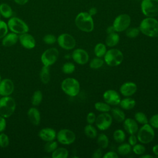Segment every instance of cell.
I'll return each instance as SVG.
<instances>
[{
  "instance_id": "obj_56",
  "label": "cell",
  "mask_w": 158,
  "mask_h": 158,
  "mask_svg": "<svg viewBox=\"0 0 158 158\" xmlns=\"http://www.w3.org/2000/svg\"><path fill=\"white\" fill-rule=\"evenodd\" d=\"M1 81V75H0V81Z\"/></svg>"
},
{
  "instance_id": "obj_18",
  "label": "cell",
  "mask_w": 158,
  "mask_h": 158,
  "mask_svg": "<svg viewBox=\"0 0 158 158\" xmlns=\"http://www.w3.org/2000/svg\"><path fill=\"white\" fill-rule=\"evenodd\" d=\"M19 40L23 47L27 49H32L35 46V40L34 37L27 33L20 34Z\"/></svg>"
},
{
  "instance_id": "obj_30",
  "label": "cell",
  "mask_w": 158,
  "mask_h": 158,
  "mask_svg": "<svg viewBox=\"0 0 158 158\" xmlns=\"http://www.w3.org/2000/svg\"><path fill=\"white\" fill-rule=\"evenodd\" d=\"M68 156L69 152L67 149L64 148H57L52 152V158H67Z\"/></svg>"
},
{
  "instance_id": "obj_4",
  "label": "cell",
  "mask_w": 158,
  "mask_h": 158,
  "mask_svg": "<svg viewBox=\"0 0 158 158\" xmlns=\"http://www.w3.org/2000/svg\"><path fill=\"white\" fill-rule=\"evenodd\" d=\"M15 107V101L12 98L7 96L0 98V115L3 117L7 118L11 116Z\"/></svg>"
},
{
  "instance_id": "obj_6",
  "label": "cell",
  "mask_w": 158,
  "mask_h": 158,
  "mask_svg": "<svg viewBox=\"0 0 158 158\" xmlns=\"http://www.w3.org/2000/svg\"><path fill=\"white\" fill-rule=\"evenodd\" d=\"M137 132L138 140L143 144H148L151 142L155 136L154 130L149 123L143 125Z\"/></svg>"
},
{
  "instance_id": "obj_17",
  "label": "cell",
  "mask_w": 158,
  "mask_h": 158,
  "mask_svg": "<svg viewBox=\"0 0 158 158\" xmlns=\"http://www.w3.org/2000/svg\"><path fill=\"white\" fill-rule=\"evenodd\" d=\"M137 90V86L135 83L127 81L122 85L120 88V93L126 97H130L133 95Z\"/></svg>"
},
{
  "instance_id": "obj_27",
  "label": "cell",
  "mask_w": 158,
  "mask_h": 158,
  "mask_svg": "<svg viewBox=\"0 0 158 158\" xmlns=\"http://www.w3.org/2000/svg\"><path fill=\"white\" fill-rule=\"evenodd\" d=\"M40 77L41 81L44 83V84H47L49 80H50V70H49V66H46L43 65L42 67L40 73Z\"/></svg>"
},
{
  "instance_id": "obj_8",
  "label": "cell",
  "mask_w": 158,
  "mask_h": 158,
  "mask_svg": "<svg viewBox=\"0 0 158 158\" xmlns=\"http://www.w3.org/2000/svg\"><path fill=\"white\" fill-rule=\"evenodd\" d=\"M141 9L145 16L154 17L158 15V0H143Z\"/></svg>"
},
{
  "instance_id": "obj_33",
  "label": "cell",
  "mask_w": 158,
  "mask_h": 158,
  "mask_svg": "<svg viewBox=\"0 0 158 158\" xmlns=\"http://www.w3.org/2000/svg\"><path fill=\"white\" fill-rule=\"evenodd\" d=\"M129 143H123L119 145L117 148V152L121 156H125L128 154L131 151V148Z\"/></svg>"
},
{
  "instance_id": "obj_48",
  "label": "cell",
  "mask_w": 158,
  "mask_h": 158,
  "mask_svg": "<svg viewBox=\"0 0 158 158\" xmlns=\"http://www.w3.org/2000/svg\"><path fill=\"white\" fill-rule=\"evenodd\" d=\"M137 136H136L135 135V134L133 135H130V136L128 138V143L131 145V146H134L137 143Z\"/></svg>"
},
{
  "instance_id": "obj_44",
  "label": "cell",
  "mask_w": 158,
  "mask_h": 158,
  "mask_svg": "<svg viewBox=\"0 0 158 158\" xmlns=\"http://www.w3.org/2000/svg\"><path fill=\"white\" fill-rule=\"evenodd\" d=\"M43 41L48 44H52L56 42L57 38L54 35L52 34H48L44 36Z\"/></svg>"
},
{
  "instance_id": "obj_20",
  "label": "cell",
  "mask_w": 158,
  "mask_h": 158,
  "mask_svg": "<svg viewBox=\"0 0 158 158\" xmlns=\"http://www.w3.org/2000/svg\"><path fill=\"white\" fill-rule=\"evenodd\" d=\"M38 135L42 140L47 142L54 140L57 134L54 129L51 128H44L40 131Z\"/></svg>"
},
{
  "instance_id": "obj_36",
  "label": "cell",
  "mask_w": 158,
  "mask_h": 158,
  "mask_svg": "<svg viewBox=\"0 0 158 158\" xmlns=\"http://www.w3.org/2000/svg\"><path fill=\"white\" fill-rule=\"evenodd\" d=\"M135 120L141 125L148 123L149 121L146 114L142 112H137L135 114Z\"/></svg>"
},
{
  "instance_id": "obj_11",
  "label": "cell",
  "mask_w": 158,
  "mask_h": 158,
  "mask_svg": "<svg viewBox=\"0 0 158 158\" xmlns=\"http://www.w3.org/2000/svg\"><path fill=\"white\" fill-rule=\"evenodd\" d=\"M57 141L64 145H69L72 144L75 139L76 136L73 131L69 129H62L59 131L56 135Z\"/></svg>"
},
{
  "instance_id": "obj_5",
  "label": "cell",
  "mask_w": 158,
  "mask_h": 158,
  "mask_svg": "<svg viewBox=\"0 0 158 158\" xmlns=\"http://www.w3.org/2000/svg\"><path fill=\"white\" fill-rule=\"evenodd\" d=\"M104 62L109 66L115 67L119 65L123 61V55L121 51L112 48L107 50L104 56Z\"/></svg>"
},
{
  "instance_id": "obj_31",
  "label": "cell",
  "mask_w": 158,
  "mask_h": 158,
  "mask_svg": "<svg viewBox=\"0 0 158 158\" xmlns=\"http://www.w3.org/2000/svg\"><path fill=\"white\" fill-rule=\"evenodd\" d=\"M97 143L101 149H106L109 145V138L106 135L101 133L98 137Z\"/></svg>"
},
{
  "instance_id": "obj_10",
  "label": "cell",
  "mask_w": 158,
  "mask_h": 158,
  "mask_svg": "<svg viewBox=\"0 0 158 158\" xmlns=\"http://www.w3.org/2000/svg\"><path fill=\"white\" fill-rule=\"evenodd\" d=\"M59 54V51L56 48H49L42 54L41 57V62L44 65L49 67L57 61Z\"/></svg>"
},
{
  "instance_id": "obj_25",
  "label": "cell",
  "mask_w": 158,
  "mask_h": 158,
  "mask_svg": "<svg viewBox=\"0 0 158 158\" xmlns=\"http://www.w3.org/2000/svg\"><path fill=\"white\" fill-rule=\"evenodd\" d=\"M0 13L3 17L9 19L12 17L13 10L9 4L6 3H1L0 4Z\"/></svg>"
},
{
  "instance_id": "obj_14",
  "label": "cell",
  "mask_w": 158,
  "mask_h": 158,
  "mask_svg": "<svg viewBox=\"0 0 158 158\" xmlns=\"http://www.w3.org/2000/svg\"><path fill=\"white\" fill-rule=\"evenodd\" d=\"M103 99L106 103L112 106L119 104L121 101L120 94L114 89L106 91L103 94Z\"/></svg>"
},
{
  "instance_id": "obj_47",
  "label": "cell",
  "mask_w": 158,
  "mask_h": 158,
  "mask_svg": "<svg viewBox=\"0 0 158 158\" xmlns=\"http://www.w3.org/2000/svg\"><path fill=\"white\" fill-rule=\"evenodd\" d=\"M103 158H118V155L114 151H108L107 152L105 153L104 156H102Z\"/></svg>"
},
{
  "instance_id": "obj_45",
  "label": "cell",
  "mask_w": 158,
  "mask_h": 158,
  "mask_svg": "<svg viewBox=\"0 0 158 158\" xmlns=\"http://www.w3.org/2000/svg\"><path fill=\"white\" fill-rule=\"evenodd\" d=\"M150 125L154 128H158V114L153 115L149 120Z\"/></svg>"
},
{
  "instance_id": "obj_39",
  "label": "cell",
  "mask_w": 158,
  "mask_h": 158,
  "mask_svg": "<svg viewBox=\"0 0 158 158\" xmlns=\"http://www.w3.org/2000/svg\"><path fill=\"white\" fill-rule=\"evenodd\" d=\"M75 69V66L72 62H65L62 67V72L65 73V74H70L74 72Z\"/></svg>"
},
{
  "instance_id": "obj_19",
  "label": "cell",
  "mask_w": 158,
  "mask_h": 158,
  "mask_svg": "<svg viewBox=\"0 0 158 158\" xmlns=\"http://www.w3.org/2000/svg\"><path fill=\"white\" fill-rule=\"evenodd\" d=\"M123 126L125 130L129 135L135 134L138 130V125L137 122L133 118H125L123 121Z\"/></svg>"
},
{
  "instance_id": "obj_12",
  "label": "cell",
  "mask_w": 158,
  "mask_h": 158,
  "mask_svg": "<svg viewBox=\"0 0 158 158\" xmlns=\"http://www.w3.org/2000/svg\"><path fill=\"white\" fill-rule=\"evenodd\" d=\"M112 123V117L108 112H102L98 115L95 121L97 128L101 131L107 130L111 126Z\"/></svg>"
},
{
  "instance_id": "obj_57",
  "label": "cell",
  "mask_w": 158,
  "mask_h": 158,
  "mask_svg": "<svg viewBox=\"0 0 158 158\" xmlns=\"http://www.w3.org/2000/svg\"><path fill=\"white\" fill-rule=\"evenodd\" d=\"M1 13H0V17H1Z\"/></svg>"
},
{
  "instance_id": "obj_49",
  "label": "cell",
  "mask_w": 158,
  "mask_h": 158,
  "mask_svg": "<svg viewBox=\"0 0 158 158\" xmlns=\"http://www.w3.org/2000/svg\"><path fill=\"white\" fill-rule=\"evenodd\" d=\"M6 127V121L5 118L0 115V132L3 131Z\"/></svg>"
},
{
  "instance_id": "obj_34",
  "label": "cell",
  "mask_w": 158,
  "mask_h": 158,
  "mask_svg": "<svg viewBox=\"0 0 158 158\" xmlns=\"http://www.w3.org/2000/svg\"><path fill=\"white\" fill-rule=\"evenodd\" d=\"M125 137H126V135L125 132L121 129L116 130L114 132V134H113L114 139L117 143H123L125 139Z\"/></svg>"
},
{
  "instance_id": "obj_32",
  "label": "cell",
  "mask_w": 158,
  "mask_h": 158,
  "mask_svg": "<svg viewBox=\"0 0 158 158\" xmlns=\"http://www.w3.org/2000/svg\"><path fill=\"white\" fill-rule=\"evenodd\" d=\"M94 108L96 110L101 112H108L110 111L111 107L107 103L103 102H97L94 104Z\"/></svg>"
},
{
  "instance_id": "obj_16",
  "label": "cell",
  "mask_w": 158,
  "mask_h": 158,
  "mask_svg": "<svg viewBox=\"0 0 158 158\" xmlns=\"http://www.w3.org/2000/svg\"><path fill=\"white\" fill-rule=\"evenodd\" d=\"M14 85L12 81L6 78L0 81V96H10L14 91Z\"/></svg>"
},
{
  "instance_id": "obj_50",
  "label": "cell",
  "mask_w": 158,
  "mask_h": 158,
  "mask_svg": "<svg viewBox=\"0 0 158 158\" xmlns=\"http://www.w3.org/2000/svg\"><path fill=\"white\" fill-rule=\"evenodd\" d=\"M92 157L93 158H100V157H102V151L101 149V148H98L97 149H96L94 151V152L93 154Z\"/></svg>"
},
{
  "instance_id": "obj_26",
  "label": "cell",
  "mask_w": 158,
  "mask_h": 158,
  "mask_svg": "<svg viewBox=\"0 0 158 158\" xmlns=\"http://www.w3.org/2000/svg\"><path fill=\"white\" fill-rule=\"evenodd\" d=\"M112 117L118 122H122L125 119V114L123 110L118 107L112 108L111 110Z\"/></svg>"
},
{
  "instance_id": "obj_43",
  "label": "cell",
  "mask_w": 158,
  "mask_h": 158,
  "mask_svg": "<svg viewBox=\"0 0 158 158\" xmlns=\"http://www.w3.org/2000/svg\"><path fill=\"white\" fill-rule=\"evenodd\" d=\"M9 144V138L5 133L0 134V146L2 148H6Z\"/></svg>"
},
{
  "instance_id": "obj_53",
  "label": "cell",
  "mask_w": 158,
  "mask_h": 158,
  "mask_svg": "<svg viewBox=\"0 0 158 158\" xmlns=\"http://www.w3.org/2000/svg\"><path fill=\"white\" fill-rule=\"evenodd\" d=\"M106 32H107V34H110V33H112L114 32H115V29H114L113 26H109L106 29Z\"/></svg>"
},
{
  "instance_id": "obj_28",
  "label": "cell",
  "mask_w": 158,
  "mask_h": 158,
  "mask_svg": "<svg viewBox=\"0 0 158 158\" xmlns=\"http://www.w3.org/2000/svg\"><path fill=\"white\" fill-rule=\"evenodd\" d=\"M84 133L87 137L91 139L95 138L98 135L97 130L92 125V124H88L85 127Z\"/></svg>"
},
{
  "instance_id": "obj_21",
  "label": "cell",
  "mask_w": 158,
  "mask_h": 158,
  "mask_svg": "<svg viewBox=\"0 0 158 158\" xmlns=\"http://www.w3.org/2000/svg\"><path fill=\"white\" fill-rule=\"evenodd\" d=\"M18 40H19V36L17 35V34L12 32L10 33H7L2 38V44L4 46L10 47L16 44Z\"/></svg>"
},
{
  "instance_id": "obj_22",
  "label": "cell",
  "mask_w": 158,
  "mask_h": 158,
  "mask_svg": "<svg viewBox=\"0 0 158 158\" xmlns=\"http://www.w3.org/2000/svg\"><path fill=\"white\" fill-rule=\"evenodd\" d=\"M27 115L30 121L33 125H39L41 120V116H40V113L37 109L35 107L30 108L28 110Z\"/></svg>"
},
{
  "instance_id": "obj_52",
  "label": "cell",
  "mask_w": 158,
  "mask_h": 158,
  "mask_svg": "<svg viewBox=\"0 0 158 158\" xmlns=\"http://www.w3.org/2000/svg\"><path fill=\"white\" fill-rule=\"evenodd\" d=\"M29 0H14V1L19 5H24L28 2Z\"/></svg>"
},
{
  "instance_id": "obj_37",
  "label": "cell",
  "mask_w": 158,
  "mask_h": 158,
  "mask_svg": "<svg viewBox=\"0 0 158 158\" xmlns=\"http://www.w3.org/2000/svg\"><path fill=\"white\" fill-rule=\"evenodd\" d=\"M43 99L42 92L40 90H37L34 92L31 98V103L33 106L39 105Z\"/></svg>"
},
{
  "instance_id": "obj_46",
  "label": "cell",
  "mask_w": 158,
  "mask_h": 158,
  "mask_svg": "<svg viewBox=\"0 0 158 158\" xmlns=\"http://www.w3.org/2000/svg\"><path fill=\"white\" fill-rule=\"evenodd\" d=\"M96 116L94 112H90L86 116V122L88 124H93L95 122Z\"/></svg>"
},
{
  "instance_id": "obj_1",
  "label": "cell",
  "mask_w": 158,
  "mask_h": 158,
  "mask_svg": "<svg viewBox=\"0 0 158 158\" xmlns=\"http://www.w3.org/2000/svg\"><path fill=\"white\" fill-rule=\"evenodd\" d=\"M140 31L144 35L151 37H158V21L154 17L144 19L139 27Z\"/></svg>"
},
{
  "instance_id": "obj_40",
  "label": "cell",
  "mask_w": 158,
  "mask_h": 158,
  "mask_svg": "<svg viewBox=\"0 0 158 158\" xmlns=\"http://www.w3.org/2000/svg\"><path fill=\"white\" fill-rule=\"evenodd\" d=\"M57 143L54 140L47 141L44 146V149L46 152H52L57 148Z\"/></svg>"
},
{
  "instance_id": "obj_3",
  "label": "cell",
  "mask_w": 158,
  "mask_h": 158,
  "mask_svg": "<svg viewBox=\"0 0 158 158\" xmlns=\"http://www.w3.org/2000/svg\"><path fill=\"white\" fill-rule=\"evenodd\" d=\"M61 88L66 94L71 97H74L79 93L80 85L77 79L69 77L62 81L61 83Z\"/></svg>"
},
{
  "instance_id": "obj_42",
  "label": "cell",
  "mask_w": 158,
  "mask_h": 158,
  "mask_svg": "<svg viewBox=\"0 0 158 158\" xmlns=\"http://www.w3.org/2000/svg\"><path fill=\"white\" fill-rule=\"evenodd\" d=\"M7 24L3 20H0V39L2 38L8 32Z\"/></svg>"
},
{
  "instance_id": "obj_9",
  "label": "cell",
  "mask_w": 158,
  "mask_h": 158,
  "mask_svg": "<svg viewBox=\"0 0 158 158\" xmlns=\"http://www.w3.org/2000/svg\"><path fill=\"white\" fill-rule=\"evenodd\" d=\"M131 23V18L130 15L126 14H123L118 15L113 22V27L115 31L121 32L126 30L130 26Z\"/></svg>"
},
{
  "instance_id": "obj_29",
  "label": "cell",
  "mask_w": 158,
  "mask_h": 158,
  "mask_svg": "<svg viewBox=\"0 0 158 158\" xmlns=\"http://www.w3.org/2000/svg\"><path fill=\"white\" fill-rule=\"evenodd\" d=\"M106 51H107L106 46V44L102 43H99L94 46V52L95 56L98 57H103L105 55Z\"/></svg>"
},
{
  "instance_id": "obj_35",
  "label": "cell",
  "mask_w": 158,
  "mask_h": 158,
  "mask_svg": "<svg viewBox=\"0 0 158 158\" xmlns=\"http://www.w3.org/2000/svg\"><path fill=\"white\" fill-rule=\"evenodd\" d=\"M104 61L101 57H94L89 62V67L93 69H98L104 65Z\"/></svg>"
},
{
  "instance_id": "obj_55",
  "label": "cell",
  "mask_w": 158,
  "mask_h": 158,
  "mask_svg": "<svg viewBox=\"0 0 158 158\" xmlns=\"http://www.w3.org/2000/svg\"><path fill=\"white\" fill-rule=\"evenodd\" d=\"M154 156L150 154H142L140 156V158H153Z\"/></svg>"
},
{
  "instance_id": "obj_2",
  "label": "cell",
  "mask_w": 158,
  "mask_h": 158,
  "mask_svg": "<svg viewBox=\"0 0 158 158\" xmlns=\"http://www.w3.org/2000/svg\"><path fill=\"white\" fill-rule=\"evenodd\" d=\"M75 23L78 28L84 32H91L94 29V22L88 12L79 13L75 18Z\"/></svg>"
},
{
  "instance_id": "obj_38",
  "label": "cell",
  "mask_w": 158,
  "mask_h": 158,
  "mask_svg": "<svg viewBox=\"0 0 158 158\" xmlns=\"http://www.w3.org/2000/svg\"><path fill=\"white\" fill-rule=\"evenodd\" d=\"M139 32H140V30L139 28L130 27V28H128L126 30L125 35L127 37L130 38H134L138 36Z\"/></svg>"
},
{
  "instance_id": "obj_24",
  "label": "cell",
  "mask_w": 158,
  "mask_h": 158,
  "mask_svg": "<svg viewBox=\"0 0 158 158\" xmlns=\"http://www.w3.org/2000/svg\"><path fill=\"white\" fill-rule=\"evenodd\" d=\"M120 105L122 109L128 110L135 107L136 105V101L133 98H126L120 101Z\"/></svg>"
},
{
  "instance_id": "obj_7",
  "label": "cell",
  "mask_w": 158,
  "mask_h": 158,
  "mask_svg": "<svg viewBox=\"0 0 158 158\" xmlns=\"http://www.w3.org/2000/svg\"><path fill=\"white\" fill-rule=\"evenodd\" d=\"M8 28L16 34H23L27 33L29 30L27 24L22 19L18 17H10L7 22Z\"/></svg>"
},
{
  "instance_id": "obj_41",
  "label": "cell",
  "mask_w": 158,
  "mask_h": 158,
  "mask_svg": "<svg viewBox=\"0 0 158 158\" xmlns=\"http://www.w3.org/2000/svg\"><path fill=\"white\" fill-rule=\"evenodd\" d=\"M132 150L135 154L141 156V155L144 154V152L146 151V148L143 144H136L135 145L133 146Z\"/></svg>"
},
{
  "instance_id": "obj_23",
  "label": "cell",
  "mask_w": 158,
  "mask_h": 158,
  "mask_svg": "<svg viewBox=\"0 0 158 158\" xmlns=\"http://www.w3.org/2000/svg\"><path fill=\"white\" fill-rule=\"evenodd\" d=\"M120 41V36L115 32H114L110 34H108L106 38L105 43L106 46L109 47L115 46Z\"/></svg>"
},
{
  "instance_id": "obj_13",
  "label": "cell",
  "mask_w": 158,
  "mask_h": 158,
  "mask_svg": "<svg viewBox=\"0 0 158 158\" xmlns=\"http://www.w3.org/2000/svg\"><path fill=\"white\" fill-rule=\"evenodd\" d=\"M57 41L60 47L66 50L73 49L76 45L75 38L69 33H62L57 38Z\"/></svg>"
},
{
  "instance_id": "obj_15",
  "label": "cell",
  "mask_w": 158,
  "mask_h": 158,
  "mask_svg": "<svg viewBox=\"0 0 158 158\" xmlns=\"http://www.w3.org/2000/svg\"><path fill=\"white\" fill-rule=\"evenodd\" d=\"M72 57L77 64L80 65L86 64L89 60L88 53L81 48L75 49L72 54Z\"/></svg>"
},
{
  "instance_id": "obj_51",
  "label": "cell",
  "mask_w": 158,
  "mask_h": 158,
  "mask_svg": "<svg viewBox=\"0 0 158 158\" xmlns=\"http://www.w3.org/2000/svg\"><path fill=\"white\" fill-rule=\"evenodd\" d=\"M96 13H97V9H96V8H95V7H91V8H90V9H89V10H88V14H89L90 15H91V16L94 15Z\"/></svg>"
},
{
  "instance_id": "obj_54",
  "label": "cell",
  "mask_w": 158,
  "mask_h": 158,
  "mask_svg": "<svg viewBox=\"0 0 158 158\" xmlns=\"http://www.w3.org/2000/svg\"><path fill=\"white\" fill-rule=\"evenodd\" d=\"M152 152L158 157V144L154 145L152 147Z\"/></svg>"
}]
</instances>
